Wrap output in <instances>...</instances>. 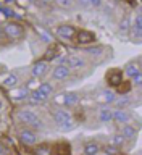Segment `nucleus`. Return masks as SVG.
<instances>
[{"instance_id":"nucleus-1","label":"nucleus","mask_w":142,"mask_h":155,"mask_svg":"<svg viewBox=\"0 0 142 155\" xmlns=\"http://www.w3.org/2000/svg\"><path fill=\"white\" fill-rule=\"evenodd\" d=\"M53 121L60 126V128L63 131H68V129H71L73 128V118H71V113L70 111H66V110H63V108H58L53 111Z\"/></svg>"},{"instance_id":"nucleus-2","label":"nucleus","mask_w":142,"mask_h":155,"mask_svg":"<svg viewBox=\"0 0 142 155\" xmlns=\"http://www.w3.org/2000/svg\"><path fill=\"white\" fill-rule=\"evenodd\" d=\"M18 118L19 121L26 123L28 126H34V128H42V121L39 120V116L34 113V111L28 110V108H23L18 111Z\"/></svg>"},{"instance_id":"nucleus-3","label":"nucleus","mask_w":142,"mask_h":155,"mask_svg":"<svg viewBox=\"0 0 142 155\" xmlns=\"http://www.w3.org/2000/svg\"><path fill=\"white\" fill-rule=\"evenodd\" d=\"M3 32H5V36H8L10 39H19L23 36V26L21 24H18V23H7L3 26Z\"/></svg>"},{"instance_id":"nucleus-4","label":"nucleus","mask_w":142,"mask_h":155,"mask_svg":"<svg viewBox=\"0 0 142 155\" xmlns=\"http://www.w3.org/2000/svg\"><path fill=\"white\" fill-rule=\"evenodd\" d=\"M55 32H57L58 37L65 39V41H71V39L76 36V29H74V26H71V24H60Z\"/></svg>"},{"instance_id":"nucleus-5","label":"nucleus","mask_w":142,"mask_h":155,"mask_svg":"<svg viewBox=\"0 0 142 155\" xmlns=\"http://www.w3.org/2000/svg\"><path fill=\"white\" fill-rule=\"evenodd\" d=\"M19 142H23L24 145H34L37 142V134L32 129H23L19 133Z\"/></svg>"},{"instance_id":"nucleus-6","label":"nucleus","mask_w":142,"mask_h":155,"mask_svg":"<svg viewBox=\"0 0 142 155\" xmlns=\"http://www.w3.org/2000/svg\"><path fill=\"white\" fill-rule=\"evenodd\" d=\"M48 71V61L45 60H41V61H36L32 66V76L34 78H44Z\"/></svg>"},{"instance_id":"nucleus-7","label":"nucleus","mask_w":142,"mask_h":155,"mask_svg":"<svg viewBox=\"0 0 142 155\" xmlns=\"http://www.w3.org/2000/svg\"><path fill=\"white\" fill-rule=\"evenodd\" d=\"M70 68H68L66 65H58L55 66V70H53L52 73V76H53V79H57V81H65L70 78Z\"/></svg>"},{"instance_id":"nucleus-8","label":"nucleus","mask_w":142,"mask_h":155,"mask_svg":"<svg viewBox=\"0 0 142 155\" xmlns=\"http://www.w3.org/2000/svg\"><path fill=\"white\" fill-rule=\"evenodd\" d=\"M65 63L68 68H82L86 65V60L79 55H70L65 58Z\"/></svg>"},{"instance_id":"nucleus-9","label":"nucleus","mask_w":142,"mask_h":155,"mask_svg":"<svg viewBox=\"0 0 142 155\" xmlns=\"http://www.w3.org/2000/svg\"><path fill=\"white\" fill-rule=\"evenodd\" d=\"M111 116H113V120L116 121V123H121V124H126V123L131 121V115L126 110H123V108L115 110L113 113H111Z\"/></svg>"},{"instance_id":"nucleus-10","label":"nucleus","mask_w":142,"mask_h":155,"mask_svg":"<svg viewBox=\"0 0 142 155\" xmlns=\"http://www.w3.org/2000/svg\"><path fill=\"white\" fill-rule=\"evenodd\" d=\"M78 37L76 41L79 42V44H91V42H94L95 41V34L94 32H91V31H79V32H76V36Z\"/></svg>"},{"instance_id":"nucleus-11","label":"nucleus","mask_w":142,"mask_h":155,"mask_svg":"<svg viewBox=\"0 0 142 155\" xmlns=\"http://www.w3.org/2000/svg\"><path fill=\"white\" fill-rule=\"evenodd\" d=\"M48 99L47 95H44L41 91H37V89H34L32 92H29V102H31L32 105H41L42 102H45Z\"/></svg>"},{"instance_id":"nucleus-12","label":"nucleus","mask_w":142,"mask_h":155,"mask_svg":"<svg viewBox=\"0 0 142 155\" xmlns=\"http://www.w3.org/2000/svg\"><path fill=\"white\" fill-rule=\"evenodd\" d=\"M61 99H63V104L66 107H74L79 102V95L76 92H66V94H63Z\"/></svg>"},{"instance_id":"nucleus-13","label":"nucleus","mask_w":142,"mask_h":155,"mask_svg":"<svg viewBox=\"0 0 142 155\" xmlns=\"http://www.w3.org/2000/svg\"><path fill=\"white\" fill-rule=\"evenodd\" d=\"M26 97H29V89L26 86L18 87V89H15L12 92V99L13 100H23V99H26Z\"/></svg>"},{"instance_id":"nucleus-14","label":"nucleus","mask_w":142,"mask_h":155,"mask_svg":"<svg viewBox=\"0 0 142 155\" xmlns=\"http://www.w3.org/2000/svg\"><path fill=\"white\" fill-rule=\"evenodd\" d=\"M136 134H137V129H136L134 126H129L128 123L123 126V129H121V136H123L124 139H133Z\"/></svg>"},{"instance_id":"nucleus-15","label":"nucleus","mask_w":142,"mask_h":155,"mask_svg":"<svg viewBox=\"0 0 142 155\" xmlns=\"http://www.w3.org/2000/svg\"><path fill=\"white\" fill-rule=\"evenodd\" d=\"M99 150H100V147H99V144H97V142H86V145H84V153L86 155L99 153Z\"/></svg>"},{"instance_id":"nucleus-16","label":"nucleus","mask_w":142,"mask_h":155,"mask_svg":"<svg viewBox=\"0 0 142 155\" xmlns=\"http://www.w3.org/2000/svg\"><path fill=\"white\" fill-rule=\"evenodd\" d=\"M111 113H113L111 110H108V108H102V110L99 111V120L102 121V123H110V121L113 120Z\"/></svg>"},{"instance_id":"nucleus-17","label":"nucleus","mask_w":142,"mask_h":155,"mask_svg":"<svg viewBox=\"0 0 142 155\" xmlns=\"http://www.w3.org/2000/svg\"><path fill=\"white\" fill-rule=\"evenodd\" d=\"M3 84L8 86V87H15V86L18 84V76L15 74V73H10V74L3 79Z\"/></svg>"},{"instance_id":"nucleus-18","label":"nucleus","mask_w":142,"mask_h":155,"mask_svg":"<svg viewBox=\"0 0 142 155\" xmlns=\"http://www.w3.org/2000/svg\"><path fill=\"white\" fill-rule=\"evenodd\" d=\"M37 91H41L44 95H47V97H50V94L53 92V86L50 84V82H42L41 86L37 87Z\"/></svg>"},{"instance_id":"nucleus-19","label":"nucleus","mask_w":142,"mask_h":155,"mask_svg":"<svg viewBox=\"0 0 142 155\" xmlns=\"http://www.w3.org/2000/svg\"><path fill=\"white\" fill-rule=\"evenodd\" d=\"M140 70H139V66L136 65V63H129V65H126V68H124V73L128 74L129 78H133L134 74H137Z\"/></svg>"},{"instance_id":"nucleus-20","label":"nucleus","mask_w":142,"mask_h":155,"mask_svg":"<svg viewBox=\"0 0 142 155\" xmlns=\"http://www.w3.org/2000/svg\"><path fill=\"white\" fill-rule=\"evenodd\" d=\"M131 24H133V23H131V18H123V19H121V23H120V31L121 32H126V31H129V29H131Z\"/></svg>"},{"instance_id":"nucleus-21","label":"nucleus","mask_w":142,"mask_h":155,"mask_svg":"<svg viewBox=\"0 0 142 155\" xmlns=\"http://www.w3.org/2000/svg\"><path fill=\"white\" fill-rule=\"evenodd\" d=\"M123 144H124V137L121 134H113V136H111V145H115V147H121Z\"/></svg>"},{"instance_id":"nucleus-22","label":"nucleus","mask_w":142,"mask_h":155,"mask_svg":"<svg viewBox=\"0 0 142 155\" xmlns=\"http://www.w3.org/2000/svg\"><path fill=\"white\" fill-rule=\"evenodd\" d=\"M34 155H52V149L47 147V145H41L34 150Z\"/></svg>"},{"instance_id":"nucleus-23","label":"nucleus","mask_w":142,"mask_h":155,"mask_svg":"<svg viewBox=\"0 0 142 155\" xmlns=\"http://www.w3.org/2000/svg\"><path fill=\"white\" fill-rule=\"evenodd\" d=\"M129 104H131L129 97H121V99H118V100H116V107H118V108H123V107L129 105Z\"/></svg>"},{"instance_id":"nucleus-24","label":"nucleus","mask_w":142,"mask_h":155,"mask_svg":"<svg viewBox=\"0 0 142 155\" xmlns=\"http://www.w3.org/2000/svg\"><path fill=\"white\" fill-rule=\"evenodd\" d=\"M57 5L61 8H70L73 5V0H57Z\"/></svg>"},{"instance_id":"nucleus-25","label":"nucleus","mask_w":142,"mask_h":155,"mask_svg":"<svg viewBox=\"0 0 142 155\" xmlns=\"http://www.w3.org/2000/svg\"><path fill=\"white\" fill-rule=\"evenodd\" d=\"M102 99H104L105 102H113V100H115V95L111 94V92H108V91H105L104 94H102Z\"/></svg>"},{"instance_id":"nucleus-26","label":"nucleus","mask_w":142,"mask_h":155,"mask_svg":"<svg viewBox=\"0 0 142 155\" xmlns=\"http://www.w3.org/2000/svg\"><path fill=\"white\" fill-rule=\"evenodd\" d=\"M133 82H134V86H137V87L142 84V74H140V71L137 73V74L133 76Z\"/></svg>"},{"instance_id":"nucleus-27","label":"nucleus","mask_w":142,"mask_h":155,"mask_svg":"<svg viewBox=\"0 0 142 155\" xmlns=\"http://www.w3.org/2000/svg\"><path fill=\"white\" fill-rule=\"evenodd\" d=\"M37 31H39V34L44 37V41H45V42H52V37H50V34H48V32H45L44 29H37Z\"/></svg>"},{"instance_id":"nucleus-28","label":"nucleus","mask_w":142,"mask_h":155,"mask_svg":"<svg viewBox=\"0 0 142 155\" xmlns=\"http://www.w3.org/2000/svg\"><path fill=\"white\" fill-rule=\"evenodd\" d=\"M105 152L110 153V155H115V153H118V147H115V145H113V147H107Z\"/></svg>"},{"instance_id":"nucleus-29","label":"nucleus","mask_w":142,"mask_h":155,"mask_svg":"<svg viewBox=\"0 0 142 155\" xmlns=\"http://www.w3.org/2000/svg\"><path fill=\"white\" fill-rule=\"evenodd\" d=\"M89 5H91V7H100L102 0H89Z\"/></svg>"},{"instance_id":"nucleus-30","label":"nucleus","mask_w":142,"mask_h":155,"mask_svg":"<svg viewBox=\"0 0 142 155\" xmlns=\"http://www.w3.org/2000/svg\"><path fill=\"white\" fill-rule=\"evenodd\" d=\"M2 12H5L7 16H13V12H12V10H8V8H2Z\"/></svg>"},{"instance_id":"nucleus-31","label":"nucleus","mask_w":142,"mask_h":155,"mask_svg":"<svg viewBox=\"0 0 142 155\" xmlns=\"http://www.w3.org/2000/svg\"><path fill=\"white\" fill-rule=\"evenodd\" d=\"M87 52H89V53H95V55H99V53H100V48H89Z\"/></svg>"},{"instance_id":"nucleus-32","label":"nucleus","mask_w":142,"mask_h":155,"mask_svg":"<svg viewBox=\"0 0 142 155\" xmlns=\"http://www.w3.org/2000/svg\"><path fill=\"white\" fill-rule=\"evenodd\" d=\"M78 2H79L81 5H84V7H91V5H89V0H78Z\"/></svg>"},{"instance_id":"nucleus-33","label":"nucleus","mask_w":142,"mask_h":155,"mask_svg":"<svg viewBox=\"0 0 142 155\" xmlns=\"http://www.w3.org/2000/svg\"><path fill=\"white\" fill-rule=\"evenodd\" d=\"M3 153V147H2V144H0V155Z\"/></svg>"},{"instance_id":"nucleus-34","label":"nucleus","mask_w":142,"mask_h":155,"mask_svg":"<svg viewBox=\"0 0 142 155\" xmlns=\"http://www.w3.org/2000/svg\"><path fill=\"white\" fill-rule=\"evenodd\" d=\"M2 108H3V104H2V100H0V111H2Z\"/></svg>"},{"instance_id":"nucleus-35","label":"nucleus","mask_w":142,"mask_h":155,"mask_svg":"<svg viewBox=\"0 0 142 155\" xmlns=\"http://www.w3.org/2000/svg\"><path fill=\"white\" fill-rule=\"evenodd\" d=\"M99 155H110V153H107V152H104V153H100V152H99Z\"/></svg>"},{"instance_id":"nucleus-36","label":"nucleus","mask_w":142,"mask_h":155,"mask_svg":"<svg viewBox=\"0 0 142 155\" xmlns=\"http://www.w3.org/2000/svg\"><path fill=\"white\" fill-rule=\"evenodd\" d=\"M94 155H99V153H94Z\"/></svg>"},{"instance_id":"nucleus-37","label":"nucleus","mask_w":142,"mask_h":155,"mask_svg":"<svg viewBox=\"0 0 142 155\" xmlns=\"http://www.w3.org/2000/svg\"><path fill=\"white\" fill-rule=\"evenodd\" d=\"M8 2H12V0H8Z\"/></svg>"}]
</instances>
